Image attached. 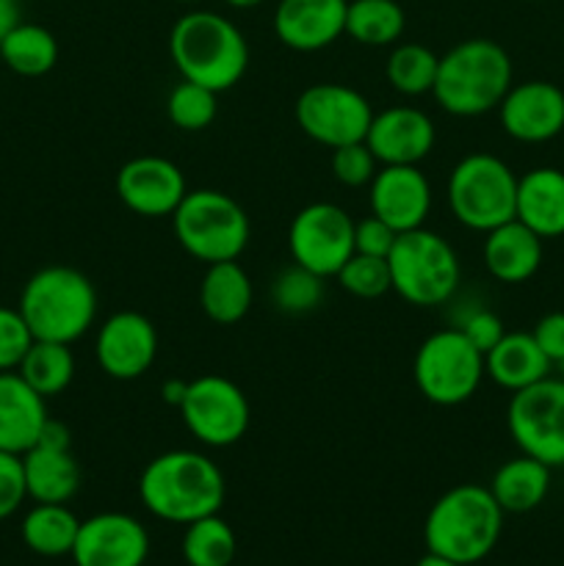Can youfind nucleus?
Listing matches in <instances>:
<instances>
[{"instance_id": "obj_1", "label": "nucleus", "mask_w": 564, "mask_h": 566, "mask_svg": "<svg viewBox=\"0 0 564 566\" xmlns=\"http://www.w3.org/2000/svg\"><path fill=\"white\" fill-rule=\"evenodd\" d=\"M138 497L153 517L188 525L224 506V473L199 451H166L149 459L138 475Z\"/></svg>"}, {"instance_id": "obj_2", "label": "nucleus", "mask_w": 564, "mask_h": 566, "mask_svg": "<svg viewBox=\"0 0 564 566\" xmlns=\"http://www.w3.org/2000/svg\"><path fill=\"white\" fill-rule=\"evenodd\" d=\"M503 531V509L490 486L459 484L437 497L424 523L426 551L462 566L479 564L495 551Z\"/></svg>"}, {"instance_id": "obj_3", "label": "nucleus", "mask_w": 564, "mask_h": 566, "mask_svg": "<svg viewBox=\"0 0 564 566\" xmlns=\"http://www.w3.org/2000/svg\"><path fill=\"white\" fill-rule=\"evenodd\" d=\"M169 53L182 81L227 92L249 66V44L238 25L216 11H188L171 25Z\"/></svg>"}, {"instance_id": "obj_4", "label": "nucleus", "mask_w": 564, "mask_h": 566, "mask_svg": "<svg viewBox=\"0 0 564 566\" xmlns=\"http://www.w3.org/2000/svg\"><path fill=\"white\" fill-rule=\"evenodd\" d=\"M512 59L492 39H464L440 55L431 94L451 116H481L498 111L512 88Z\"/></svg>"}, {"instance_id": "obj_5", "label": "nucleus", "mask_w": 564, "mask_h": 566, "mask_svg": "<svg viewBox=\"0 0 564 566\" xmlns=\"http://www.w3.org/2000/svg\"><path fill=\"white\" fill-rule=\"evenodd\" d=\"M17 310L25 318L33 340L72 346L97 318V291L83 271L72 265H48L25 282Z\"/></svg>"}, {"instance_id": "obj_6", "label": "nucleus", "mask_w": 564, "mask_h": 566, "mask_svg": "<svg viewBox=\"0 0 564 566\" xmlns=\"http://www.w3.org/2000/svg\"><path fill=\"white\" fill-rule=\"evenodd\" d=\"M171 227L180 247L205 265L238 260L252 235L247 210L216 188L188 191L171 213Z\"/></svg>"}, {"instance_id": "obj_7", "label": "nucleus", "mask_w": 564, "mask_h": 566, "mask_svg": "<svg viewBox=\"0 0 564 566\" xmlns=\"http://www.w3.org/2000/svg\"><path fill=\"white\" fill-rule=\"evenodd\" d=\"M448 210L462 227L490 232L514 219L518 175L498 155H464L446 182Z\"/></svg>"}, {"instance_id": "obj_8", "label": "nucleus", "mask_w": 564, "mask_h": 566, "mask_svg": "<svg viewBox=\"0 0 564 566\" xmlns=\"http://www.w3.org/2000/svg\"><path fill=\"white\" fill-rule=\"evenodd\" d=\"M393 291L415 307H437L457 293L462 265L451 243L418 227L401 232L387 254Z\"/></svg>"}, {"instance_id": "obj_9", "label": "nucleus", "mask_w": 564, "mask_h": 566, "mask_svg": "<svg viewBox=\"0 0 564 566\" xmlns=\"http://www.w3.org/2000/svg\"><path fill=\"white\" fill-rule=\"evenodd\" d=\"M415 385L437 407H459L479 392L484 379V354L451 326L426 337L415 352Z\"/></svg>"}, {"instance_id": "obj_10", "label": "nucleus", "mask_w": 564, "mask_h": 566, "mask_svg": "<svg viewBox=\"0 0 564 566\" xmlns=\"http://www.w3.org/2000/svg\"><path fill=\"white\" fill-rule=\"evenodd\" d=\"M506 429L520 453L547 468H564V379L545 376L536 385L512 392Z\"/></svg>"}, {"instance_id": "obj_11", "label": "nucleus", "mask_w": 564, "mask_h": 566, "mask_svg": "<svg viewBox=\"0 0 564 566\" xmlns=\"http://www.w3.org/2000/svg\"><path fill=\"white\" fill-rule=\"evenodd\" d=\"M296 125L321 147L337 149L343 144L365 142L374 108L357 88L346 83H313L293 105Z\"/></svg>"}, {"instance_id": "obj_12", "label": "nucleus", "mask_w": 564, "mask_h": 566, "mask_svg": "<svg viewBox=\"0 0 564 566\" xmlns=\"http://www.w3.org/2000/svg\"><path fill=\"white\" fill-rule=\"evenodd\" d=\"M180 418L202 446L230 448L247 434L252 409L236 381L227 376L205 374L188 381L186 398L180 403Z\"/></svg>"}, {"instance_id": "obj_13", "label": "nucleus", "mask_w": 564, "mask_h": 566, "mask_svg": "<svg viewBox=\"0 0 564 566\" xmlns=\"http://www.w3.org/2000/svg\"><path fill=\"white\" fill-rule=\"evenodd\" d=\"M288 252L296 265L330 280L354 254V219L341 205H304L288 227Z\"/></svg>"}, {"instance_id": "obj_14", "label": "nucleus", "mask_w": 564, "mask_h": 566, "mask_svg": "<svg viewBox=\"0 0 564 566\" xmlns=\"http://www.w3.org/2000/svg\"><path fill=\"white\" fill-rule=\"evenodd\" d=\"M22 473L31 501L70 503L83 481L81 464L72 453L70 429L48 418L36 446L22 453Z\"/></svg>"}, {"instance_id": "obj_15", "label": "nucleus", "mask_w": 564, "mask_h": 566, "mask_svg": "<svg viewBox=\"0 0 564 566\" xmlns=\"http://www.w3.org/2000/svg\"><path fill=\"white\" fill-rule=\"evenodd\" d=\"M94 357L100 370L111 379H142L158 357V332L147 315L122 310L105 318L94 340Z\"/></svg>"}, {"instance_id": "obj_16", "label": "nucleus", "mask_w": 564, "mask_h": 566, "mask_svg": "<svg viewBox=\"0 0 564 566\" xmlns=\"http://www.w3.org/2000/svg\"><path fill=\"white\" fill-rule=\"evenodd\" d=\"M188 186L180 166L160 155H138L116 171V197L144 219H164L186 199Z\"/></svg>"}, {"instance_id": "obj_17", "label": "nucleus", "mask_w": 564, "mask_h": 566, "mask_svg": "<svg viewBox=\"0 0 564 566\" xmlns=\"http://www.w3.org/2000/svg\"><path fill=\"white\" fill-rule=\"evenodd\" d=\"M147 556V528L122 512H103L83 520L72 547L75 566H144Z\"/></svg>"}, {"instance_id": "obj_18", "label": "nucleus", "mask_w": 564, "mask_h": 566, "mask_svg": "<svg viewBox=\"0 0 564 566\" xmlns=\"http://www.w3.org/2000/svg\"><path fill=\"white\" fill-rule=\"evenodd\" d=\"M437 142V127L420 108L393 105L370 119L365 144L379 160V166H418L429 158Z\"/></svg>"}, {"instance_id": "obj_19", "label": "nucleus", "mask_w": 564, "mask_h": 566, "mask_svg": "<svg viewBox=\"0 0 564 566\" xmlns=\"http://www.w3.org/2000/svg\"><path fill=\"white\" fill-rule=\"evenodd\" d=\"M506 136L523 144H542L564 130V92L556 83L525 81L506 92L498 105Z\"/></svg>"}, {"instance_id": "obj_20", "label": "nucleus", "mask_w": 564, "mask_h": 566, "mask_svg": "<svg viewBox=\"0 0 564 566\" xmlns=\"http://www.w3.org/2000/svg\"><path fill=\"white\" fill-rule=\"evenodd\" d=\"M370 213L401 232L426 227L431 213V186L418 166H379L368 182Z\"/></svg>"}, {"instance_id": "obj_21", "label": "nucleus", "mask_w": 564, "mask_h": 566, "mask_svg": "<svg viewBox=\"0 0 564 566\" xmlns=\"http://www.w3.org/2000/svg\"><path fill=\"white\" fill-rule=\"evenodd\" d=\"M348 0H280L274 33L285 48L315 53L346 33Z\"/></svg>"}, {"instance_id": "obj_22", "label": "nucleus", "mask_w": 564, "mask_h": 566, "mask_svg": "<svg viewBox=\"0 0 564 566\" xmlns=\"http://www.w3.org/2000/svg\"><path fill=\"white\" fill-rule=\"evenodd\" d=\"M48 398L39 396L17 370H0V451L22 457L36 446L48 423Z\"/></svg>"}, {"instance_id": "obj_23", "label": "nucleus", "mask_w": 564, "mask_h": 566, "mask_svg": "<svg viewBox=\"0 0 564 566\" xmlns=\"http://www.w3.org/2000/svg\"><path fill=\"white\" fill-rule=\"evenodd\" d=\"M484 265L490 276L506 285L529 282L542 265V238L523 221L512 219L484 232Z\"/></svg>"}, {"instance_id": "obj_24", "label": "nucleus", "mask_w": 564, "mask_h": 566, "mask_svg": "<svg viewBox=\"0 0 564 566\" xmlns=\"http://www.w3.org/2000/svg\"><path fill=\"white\" fill-rule=\"evenodd\" d=\"M514 219L545 238L564 235V171L553 166L525 171L518 177V210Z\"/></svg>"}, {"instance_id": "obj_25", "label": "nucleus", "mask_w": 564, "mask_h": 566, "mask_svg": "<svg viewBox=\"0 0 564 566\" xmlns=\"http://www.w3.org/2000/svg\"><path fill=\"white\" fill-rule=\"evenodd\" d=\"M551 365L531 332H506L484 354V374L509 392H518L551 376Z\"/></svg>"}, {"instance_id": "obj_26", "label": "nucleus", "mask_w": 564, "mask_h": 566, "mask_svg": "<svg viewBox=\"0 0 564 566\" xmlns=\"http://www.w3.org/2000/svg\"><path fill=\"white\" fill-rule=\"evenodd\" d=\"M254 302V287L238 260L210 263L199 285V304L213 324L232 326L247 318Z\"/></svg>"}, {"instance_id": "obj_27", "label": "nucleus", "mask_w": 564, "mask_h": 566, "mask_svg": "<svg viewBox=\"0 0 564 566\" xmlns=\"http://www.w3.org/2000/svg\"><path fill=\"white\" fill-rule=\"evenodd\" d=\"M490 492L498 506L503 509V514L534 512L551 492V468L542 464L540 459L525 457V453L518 459H509L492 475Z\"/></svg>"}, {"instance_id": "obj_28", "label": "nucleus", "mask_w": 564, "mask_h": 566, "mask_svg": "<svg viewBox=\"0 0 564 566\" xmlns=\"http://www.w3.org/2000/svg\"><path fill=\"white\" fill-rule=\"evenodd\" d=\"M77 528H81V520L66 509V503H36L22 520V542L36 556H72Z\"/></svg>"}, {"instance_id": "obj_29", "label": "nucleus", "mask_w": 564, "mask_h": 566, "mask_svg": "<svg viewBox=\"0 0 564 566\" xmlns=\"http://www.w3.org/2000/svg\"><path fill=\"white\" fill-rule=\"evenodd\" d=\"M0 59L22 77H42L59 61V42L53 33L33 22H20L0 42Z\"/></svg>"}, {"instance_id": "obj_30", "label": "nucleus", "mask_w": 564, "mask_h": 566, "mask_svg": "<svg viewBox=\"0 0 564 566\" xmlns=\"http://www.w3.org/2000/svg\"><path fill=\"white\" fill-rule=\"evenodd\" d=\"M17 374L42 398L61 396L75 379V354L66 343L33 340Z\"/></svg>"}, {"instance_id": "obj_31", "label": "nucleus", "mask_w": 564, "mask_h": 566, "mask_svg": "<svg viewBox=\"0 0 564 566\" xmlns=\"http://www.w3.org/2000/svg\"><path fill=\"white\" fill-rule=\"evenodd\" d=\"M407 17L396 0H348L346 36L365 48H387L401 39Z\"/></svg>"}, {"instance_id": "obj_32", "label": "nucleus", "mask_w": 564, "mask_h": 566, "mask_svg": "<svg viewBox=\"0 0 564 566\" xmlns=\"http://www.w3.org/2000/svg\"><path fill=\"white\" fill-rule=\"evenodd\" d=\"M180 551L188 566H230L238 553L236 531L219 514L194 520L186 525Z\"/></svg>"}, {"instance_id": "obj_33", "label": "nucleus", "mask_w": 564, "mask_h": 566, "mask_svg": "<svg viewBox=\"0 0 564 566\" xmlns=\"http://www.w3.org/2000/svg\"><path fill=\"white\" fill-rule=\"evenodd\" d=\"M437 66H440V55L431 53L426 44L407 42L393 48V53L387 55L385 77L404 97H420L435 88Z\"/></svg>"}, {"instance_id": "obj_34", "label": "nucleus", "mask_w": 564, "mask_h": 566, "mask_svg": "<svg viewBox=\"0 0 564 566\" xmlns=\"http://www.w3.org/2000/svg\"><path fill=\"white\" fill-rule=\"evenodd\" d=\"M326 293L324 276L293 263L271 282V304L285 315H307L321 307Z\"/></svg>"}, {"instance_id": "obj_35", "label": "nucleus", "mask_w": 564, "mask_h": 566, "mask_svg": "<svg viewBox=\"0 0 564 566\" xmlns=\"http://www.w3.org/2000/svg\"><path fill=\"white\" fill-rule=\"evenodd\" d=\"M166 114H169L171 125L180 127V130H205V127L213 125L216 114H219V94L208 86H199V83L180 81L169 92Z\"/></svg>"}, {"instance_id": "obj_36", "label": "nucleus", "mask_w": 564, "mask_h": 566, "mask_svg": "<svg viewBox=\"0 0 564 566\" xmlns=\"http://www.w3.org/2000/svg\"><path fill=\"white\" fill-rule=\"evenodd\" d=\"M337 285L357 298H379L393 291L390 265L387 258H370V254L354 252L335 274Z\"/></svg>"}, {"instance_id": "obj_37", "label": "nucleus", "mask_w": 564, "mask_h": 566, "mask_svg": "<svg viewBox=\"0 0 564 566\" xmlns=\"http://www.w3.org/2000/svg\"><path fill=\"white\" fill-rule=\"evenodd\" d=\"M379 171V160L368 149L365 142L343 144V147L332 149V175L341 186L346 188H363L374 180Z\"/></svg>"}, {"instance_id": "obj_38", "label": "nucleus", "mask_w": 564, "mask_h": 566, "mask_svg": "<svg viewBox=\"0 0 564 566\" xmlns=\"http://www.w3.org/2000/svg\"><path fill=\"white\" fill-rule=\"evenodd\" d=\"M33 335L17 307H0V370H17L31 348Z\"/></svg>"}, {"instance_id": "obj_39", "label": "nucleus", "mask_w": 564, "mask_h": 566, "mask_svg": "<svg viewBox=\"0 0 564 566\" xmlns=\"http://www.w3.org/2000/svg\"><path fill=\"white\" fill-rule=\"evenodd\" d=\"M28 486L22 473V457L0 451V520H9L25 503Z\"/></svg>"}, {"instance_id": "obj_40", "label": "nucleus", "mask_w": 564, "mask_h": 566, "mask_svg": "<svg viewBox=\"0 0 564 566\" xmlns=\"http://www.w3.org/2000/svg\"><path fill=\"white\" fill-rule=\"evenodd\" d=\"M457 329L462 332V335L470 340V346L479 348L481 354L490 352V348L495 346L503 335H506V329H503V321L498 318L492 310H484V307H476V310H470V313H464L462 318H459Z\"/></svg>"}, {"instance_id": "obj_41", "label": "nucleus", "mask_w": 564, "mask_h": 566, "mask_svg": "<svg viewBox=\"0 0 564 566\" xmlns=\"http://www.w3.org/2000/svg\"><path fill=\"white\" fill-rule=\"evenodd\" d=\"M398 232L390 224L370 213L368 219L354 221V252L370 254V258H387L396 243Z\"/></svg>"}, {"instance_id": "obj_42", "label": "nucleus", "mask_w": 564, "mask_h": 566, "mask_svg": "<svg viewBox=\"0 0 564 566\" xmlns=\"http://www.w3.org/2000/svg\"><path fill=\"white\" fill-rule=\"evenodd\" d=\"M531 335L551 363H564V313L542 315Z\"/></svg>"}, {"instance_id": "obj_43", "label": "nucleus", "mask_w": 564, "mask_h": 566, "mask_svg": "<svg viewBox=\"0 0 564 566\" xmlns=\"http://www.w3.org/2000/svg\"><path fill=\"white\" fill-rule=\"evenodd\" d=\"M20 3L17 0H0V42L9 36L11 28L20 25Z\"/></svg>"}, {"instance_id": "obj_44", "label": "nucleus", "mask_w": 564, "mask_h": 566, "mask_svg": "<svg viewBox=\"0 0 564 566\" xmlns=\"http://www.w3.org/2000/svg\"><path fill=\"white\" fill-rule=\"evenodd\" d=\"M186 390H188V381L171 379V381H166L164 390H160V392H164V401H166V403H171V407L180 409L182 398H186Z\"/></svg>"}, {"instance_id": "obj_45", "label": "nucleus", "mask_w": 564, "mask_h": 566, "mask_svg": "<svg viewBox=\"0 0 564 566\" xmlns=\"http://www.w3.org/2000/svg\"><path fill=\"white\" fill-rule=\"evenodd\" d=\"M415 566H462V564H457V562H448V558H442V556H435V553H426L424 558H420L418 564Z\"/></svg>"}, {"instance_id": "obj_46", "label": "nucleus", "mask_w": 564, "mask_h": 566, "mask_svg": "<svg viewBox=\"0 0 564 566\" xmlns=\"http://www.w3.org/2000/svg\"><path fill=\"white\" fill-rule=\"evenodd\" d=\"M227 6H232V9H254V6H260L263 0H224Z\"/></svg>"}, {"instance_id": "obj_47", "label": "nucleus", "mask_w": 564, "mask_h": 566, "mask_svg": "<svg viewBox=\"0 0 564 566\" xmlns=\"http://www.w3.org/2000/svg\"><path fill=\"white\" fill-rule=\"evenodd\" d=\"M177 3H197V0H177Z\"/></svg>"}]
</instances>
